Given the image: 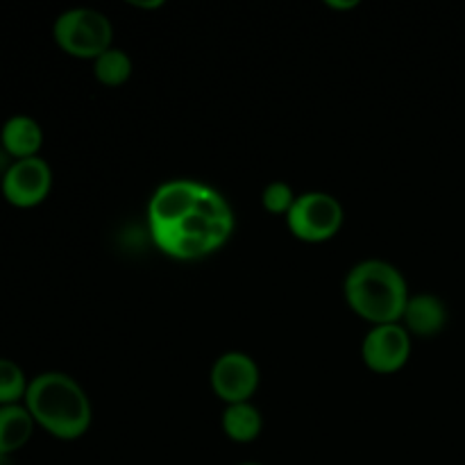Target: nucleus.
<instances>
[{"label":"nucleus","instance_id":"obj_3","mask_svg":"<svg viewBox=\"0 0 465 465\" xmlns=\"http://www.w3.org/2000/svg\"><path fill=\"white\" fill-rule=\"evenodd\" d=\"M343 295L348 307L372 327L402 321L411 298L400 268L384 259H366L350 268L343 282Z\"/></svg>","mask_w":465,"mask_h":465},{"label":"nucleus","instance_id":"obj_18","mask_svg":"<svg viewBox=\"0 0 465 465\" xmlns=\"http://www.w3.org/2000/svg\"><path fill=\"white\" fill-rule=\"evenodd\" d=\"M239 465H262V463H239Z\"/></svg>","mask_w":465,"mask_h":465},{"label":"nucleus","instance_id":"obj_17","mask_svg":"<svg viewBox=\"0 0 465 465\" xmlns=\"http://www.w3.org/2000/svg\"><path fill=\"white\" fill-rule=\"evenodd\" d=\"M0 465H12V457H7V454H0Z\"/></svg>","mask_w":465,"mask_h":465},{"label":"nucleus","instance_id":"obj_8","mask_svg":"<svg viewBox=\"0 0 465 465\" xmlns=\"http://www.w3.org/2000/svg\"><path fill=\"white\" fill-rule=\"evenodd\" d=\"M209 381L218 398L225 404L250 402L257 393L262 372L257 361L245 352H225L213 361Z\"/></svg>","mask_w":465,"mask_h":465},{"label":"nucleus","instance_id":"obj_13","mask_svg":"<svg viewBox=\"0 0 465 465\" xmlns=\"http://www.w3.org/2000/svg\"><path fill=\"white\" fill-rule=\"evenodd\" d=\"M95 80L103 86H121L132 77V59L125 50L109 48L94 62Z\"/></svg>","mask_w":465,"mask_h":465},{"label":"nucleus","instance_id":"obj_5","mask_svg":"<svg viewBox=\"0 0 465 465\" xmlns=\"http://www.w3.org/2000/svg\"><path fill=\"white\" fill-rule=\"evenodd\" d=\"M345 221L343 204L330 193L312 191L295 198L293 207L286 213V225L291 234L304 243H325L334 239Z\"/></svg>","mask_w":465,"mask_h":465},{"label":"nucleus","instance_id":"obj_12","mask_svg":"<svg viewBox=\"0 0 465 465\" xmlns=\"http://www.w3.org/2000/svg\"><path fill=\"white\" fill-rule=\"evenodd\" d=\"M263 430L262 411L254 407L252 402L241 404H227L225 413H223V431L234 443H252L259 439Z\"/></svg>","mask_w":465,"mask_h":465},{"label":"nucleus","instance_id":"obj_15","mask_svg":"<svg viewBox=\"0 0 465 465\" xmlns=\"http://www.w3.org/2000/svg\"><path fill=\"white\" fill-rule=\"evenodd\" d=\"M295 198H298V195L293 193V189H291L286 182H271V184L263 189L262 204L268 213L286 216V213L291 212V207H293Z\"/></svg>","mask_w":465,"mask_h":465},{"label":"nucleus","instance_id":"obj_4","mask_svg":"<svg viewBox=\"0 0 465 465\" xmlns=\"http://www.w3.org/2000/svg\"><path fill=\"white\" fill-rule=\"evenodd\" d=\"M53 39L66 54L75 59H95L114 48L112 21L91 7H75L59 14L53 25Z\"/></svg>","mask_w":465,"mask_h":465},{"label":"nucleus","instance_id":"obj_7","mask_svg":"<svg viewBox=\"0 0 465 465\" xmlns=\"http://www.w3.org/2000/svg\"><path fill=\"white\" fill-rule=\"evenodd\" d=\"M411 334L402 322L377 325L361 343V359L377 375H395L411 359Z\"/></svg>","mask_w":465,"mask_h":465},{"label":"nucleus","instance_id":"obj_1","mask_svg":"<svg viewBox=\"0 0 465 465\" xmlns=\"http://www.w3.org/2000/svg\"><path fill=\"white\" fill-rule=\"evenodd\" d=\"M234 209L221 191L204 182H163L148 203V230L154 245L177 262L218 252L234 234Z\"/></svg>","mask_w":465,"mask_h":465},{"label":"nucleus","instance_id":"obj_11","mask_svg":"<svg viewBox=\"0 0 465 465\" xmlns=\"http://www.w3.org/2000/svg\"><path fill=\"white\" fill-rule=\"evenodd\" d=\"M35 418L25 404H9L0 407V454L12 457L14 452L25 448L35 434Z\"/></svg>","mask_w":465,"mask_h":465},{"label":"nucleus","instance_id":"obj_16","mask_svg":"<svg viewBox=\"0 0 465 465\" xmlns=\"http://www.w3.org/2000/svg\"><path fill=\"white\" fill-rule=\"evenodd\" d=\"M327 5H330V7H336V9H350V7H357L359 3H354L352 0V3H327Z\"/></svg>","mask_w":465,"mask_h":465},{"label":"nucleus","instance_id":"obj_10","mask_svg":"<svg viewBox=\"0 0 465 465\" xmlns=\"http://www.w3.org/2000/svg\"><path fill=\"white\" fill-rule=\"evenodd\" d=\"M0 145L12 157V162L39 157V150L44 145V130L32 116L16 114L0 127Z\"/></svg>","mask_w":465,"mask_h":465},{"label":"nucleus","instance_id":"obj_9","mask_svg":"<svg viewBox=\"0 0 465 465\" xmlns=\"http://www.w3.org/2000/svg\"><path fill=\"white\" fill-rule=\"evenodd\" d=\"M450 312L443 298L434 293H416L409 298L407 309H404L402 325L411 336H420V339H431V336L440 334L448 327Z\"/></svg>","mask_w":465,"mask_h":465},{"label":"nucleus","instance_id":"obj_6","mask_svg":"<svg viewBox=\"0 0 465 465\" xmlns=\"http://www.w3.org/2000/svg\"><path fill=\"white\" fill-rule=\"evenodd\" d=\"M50 191H53V171L41 157L12 162L0 177V193L16 209L39 207Z\"/></svg>","mask_w":465,"mask_h":465},{"label":"nucleus","instance_id":"obj_14","mask_svg":"<svg viewBox=\"0 0 465 465\" xmlns=\"http://www.w3.org/2000/svg\"><path fill=\"white\" fill-rule=\"evenodd\" d=\"M30 380L12 359H0V407L23 404Z\"/></svg>","mask_w":465,"mask_h":465},{"label":"nucleus","instance_id":"obj_2","mask_svg":"<svg viewBox=\"0 0 465 465\" xmlns=\"http://www.w3.org/2000/svg\"><path fill=\"white\" fill-rule=\"evenodd\" d=\"M23 404L35 425L59 440L82 439L94 420L89 395L66 372H41L30 380Z\"/></svg>","mask_w":465,"mask_h":465}]
</instances>
